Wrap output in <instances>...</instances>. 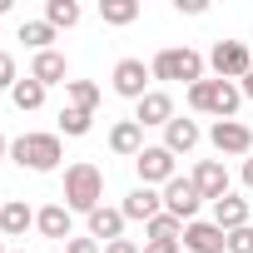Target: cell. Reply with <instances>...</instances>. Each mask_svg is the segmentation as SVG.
Masks as SVG:
<instances>
[{"label": "cell", "mask_w": 253, "mask_h": 253, "mask_svg": "<svg viewBox=\"0 0 253 253\" xmlns=\"http://www.w3.org/2000/svg\"><path fill=\"white\" fill-rule=\"evenodd\" d=\"M99 204H104V174H99V164H89V159L70 164L65 169V209L89 218Z\"/></svg>", "instance_id": "6da1fadb"}, {"label": "cell", "mask_w": 253, "mask_h": 253, "mask_svg": "<svg viewBox=\"0 0 253 253\" xmlns=\"http://www.w3.org/2000/svg\"><path fill=\"white\" fill-rule=\"evenodd\" d=\"M10 159H15L20 169H30V174H55L60 159H65V144H60V134H40V129H30V134L10 139Z\"/></svg>", "instance_id": "7a4b0ae2"}, {"label": "cell", "mask_w": 253, "mask_h": 253, "mask_svg": "<svg viewBox=\"0 0 253 253\" xmlns=\"http://www.w3.org/2000/svg\"><path fill=\"white\" fill-rule=\"evenodd\" d=\"M238 104H243V89L233 80H199V84H189V109H199V114L233 119Z\"/></svg>", "instance_id": "3957f363"}, {"label": "cell", "mask_w": 253, "mask_h": 253, "mask_svg": "<svg viewBox=\"0 0 253 253\" xmlns=\"http://www.w3.org/2000/svg\"><path fill=\"white\" fill-rule=\"evenodd\" d=\"M149 70H154V80H169V84H199L204 80V55L189 50V45H169L149 60Z\"/></svg>", "instance_id": "277c9868"}, {"label": "cell", "mask_w": 253, "mask_h": 253, "mask_svg": "<svg viewBox=\"0 0 253 253\" xmlns=\"http://www.w3.org/2000/svg\"><path fill=\"white\" fill-rule=\"evenodd\" d=\"M209 65H213L218 80H243V75L253 70V50H248L243 40H218L213 55H209Z\"/></svg>", "instance_id": "5b68a950"}, {"label": "cell", "mask_w": 253, "mask_h": 253, "mask_svg": "<svg viewBox=\"0 0 253 253\" xmlns=\"http://www.w3.org/2000/svg\"><path fill=\"white\" fill-rule=\"evenodd\" d=\"M149 80H154V70H149L144 60L129 55V60H119V65H114V80H109V84H114L119 99H134V104H139V99L149 94Z\"/></svg>", "instance_id": "8992f818"}, {"label": "cell", "mask_w": 253, "mask_h": 253, "mask_svg": "<svg viewBox=\"0 0 253 253\" xmlns=\"http://www.w3.org/2000/svg\"><path fill=\"white\" fill-rule=\"evenodd\" d=\"M134 169H139V184H144V189L179 179V169H174V154H169L164 144H144V154L134 159Z\"/></svg>", "instance_id": "52a82bcc"}, {"label": "cell", "mask_w": 253, "mask_h": 253, "mask_svg": "<svg viewBox=\"0 0 253 253\" xmlns=\"http://www.w3.org/2000/svg\"><path fill=\"white\" fill-rule=\"evenodd\" d=\"M199 209H204V194L194 189V179H169V184H164V213H174V218L194 223V218H199Z\"/></svg>", "instance_id": "ba28073f"}, {"label": "cell", "mask_w": 253, "mask_h": 253, "mask_svg": "<svg viewBox=\"0 0 253 253\" xmlns=\"http://www.w3.org/2000/svg\"><path fill=\"white\" fill-rule=\"evenodd\" d=\"M209 144H213L218 154H253V129L238 124V119H213Z\"/></svg>", "instance_id": "9c48e42d"}, {"label": "cell", "mask_w": 253, "mask_h": 253, "mask_svg": "<svg viewBox=\"0 0 253 253\" xmlns=\"http://www.w3.org/2000/svg\"><path fill=\"white\" fill-rule=\"evenodd\" d=\"M189 179H194V189L204 194V204H218L223 194H233V189H228V169H223V159H199Z\"/></svg>", "instance_id": "30bf717a"}, {"label": "cell", "mask_w": 253, "mask_h": 253, "mask_svg": "<svg viewBox=\"0 0 253 253\" xmlns=\"http://www.w3.org/2000/svg\"><path fill=\"white\" fill-rule=\"evenodd\" d=\"M184 248L189 253H228V233L213 218H194V223H184Z\"/></svg>", "instance_id": "8fae6325"}, {"label": "cell", "mask_w": 253, "mask_h": 253, "mask_svg": "<svg viewBox=\"0 0 253 253\" xmlns=\"http://www.w3.org/2000/svg\"><path fill=\"white\" fill-rule=\"evenodd\" d=\"M169 119H174V94H169V89H149V94L134 104V124H139V129H154V124L164 129Z\"/></svg>", "instance_id": "7c38bea8"}, {"label": "cell", "mask_w": 253, "mask_h": 253, "mask_svg": "<svg viewBox=\"0 0 253 253\" xmlns=\"http://www.w3.org/2000/svg\"><path fill=\"white\" fill-rule=\"evenodd\" d=\"M35 228L45 238H55V243H70L75 238V213L65 204H45V209H35Z\"/></svg>", "instance_id": "4fadbf2b"}, {"label": "cell", "mask_w": 253, "mask_h": 253, "mask_svg": "<svg viewBox=\"0 0 253 253\" xmlns=\"http://www.w3.org/2000/svg\"><path fill=\"white\" fill-rule=\"evenodd\" d=\"M119 213L124 218H134V223H149L154 213H164V194L159 189H134V194H124V204H119Z\"/></svg>", "instance_id": "5bb4252c"}, {"label": "cell", "mask_w": 253, "mask_h": 253, "mask_svg": "<svg viewBox=\"0 0 253 253\" xmlns=\"http://www.w3.org/2000/svg\"><path fill=\"white\" fill-rule=\"evenodd\" d=\"M35 228V209L25 199H10V204H0V238H25Z\"/></svg>", "instance_id": "9a60e30c"}, {"label": "cell", "mask_w": 253, "mask_h": 253, "mask_svg": "<svg viewBox=\"0 0 253 253\" xmlns=\"http://www.w3.org/2000/svg\"><path fill=\"white\" fill-rule=\"evenodd\" d=\"M109 149H114L119 159H139V154H144V129H139L134 119H119L114 129H109Z\"/></svg>", "instance_id": "2e32d148"}, {"label": "cell", "mask_w": 253, "mask_h": 253, "mask_svg": "<svg viewBox=\"0 0 253 253\" xmlns=\"http://www.w3.org/2000/svg\"><path fill=\"white\" fill-rule=\"evenodd\" d=\"M84 223H89V238H94V243H99V238H104V243H114V238H124V223H129V218H124L119 209H109V204H99Z\"/></svg>", "instance_id": "e0dca14e"}, {"label": "cell", "mask_w": 253, "mask_h": 253, "mask_svg": "<svg viewBox=\"0 0 253 253\" xmlns=\"http://www.w3.org/2000/svg\"><path fill=\"white\" fill-rule=\"evenodd\" d=\"M30 80H40L45 89H50V84H70V65H65V55H60V50L35 55V60H30Z\"/></svg>", "instance_id": "ac0fdd59"}, {"label": "cell", "mask_w": 253, "mask_h": 253, "mask_svg": "<svg viewBox=\"0 0 253 253\" xmlns=\"http://www.w3.org/2000/svg\"><path fill=\"white\" fill-rule=\"evenodd\" d=\"M248 213H253V209H248V199H243V194H223V199L213 204V223H218L223 233L248 228Z\"/></svg>", "instance_id": "d6986e66"}, {"label": "cell", "mask_w": 253, "mask_h": 253, "mask_svg": "<svg viewBox=\"0 0 253 253\" xmlns=\"http://www.w3.org/2000/svg\"><path fill=\"white\" fill-rule=\"evenodd\" d=\"M194 144H199V124H194V119H179V114H174V119L164 124V149H169V154L179 159V154H189Z\"/></svg>", "instance_id": "ffe728a7"}, {"label": "cell", "mask_w": 253, "mask_h": 253, "mask_svg": "<svg viewBox=\"0 0 253 253\" xmlns=\"http://www.w3.org/2000/svg\"><path fill=\"white\" fill-rule=\"evenodd\" d=\"M10 104H15L20 114L40 109V104H45V84H40V80H30V75H25V80H15V89H10Z\"/></svg>", "instance_id": "44dd1931"}, {"label": "cell", "mask_w": 253, "mask_h": 253, "mask_svg": "<svg viewBox=\"0 0 253 253\" xmlns=\"http://www.w3.org/2000/svg\"><path fill=\"white\" fill-rule=\"evenodd\" d=\"M65 99H70V109L94 114V109H99V84H94V80H70V84H65Z\"/></svg>", "instance_id": "7402d4cb"}, {"label": "cell", "mask_w": 253, "mask_h": 253, "mask_svg": "<svg viewBox=\"0 0 253 253\" xmlns=\"http://www.w3.org/2000/svg\"><path fill=\"white\" fill-rule=\"evenodd\" d=\"M99 20L104 25H134L139 20V0H99Z\"/></svg>", "instance_id": "603a6c76"}, {"label": "cell", "mask_w": 253, "mask_h": 253, "mask_svg": "<svg viewBox=\"0 0 253 253\" xmlns=\"http://www.w3.org/2000/svg\"><path fill=\"white\" fill-rule=\"evenodd\" d=\"M55 35H60V30H55L50 20H25V25H20V40H25L35 55H45V50L55 45Z\"/></svg>", "instance_id": "cb8c5ba5"}, {"label": "cell", "mask_w": 253, "mask_h": 253, "mask_svg": "<svg viewBox=\"0 0 253 253\" xmlns=\"http://www.w3.org/2000/svg\"><path fill=\"white\" fill-rule=\"evenodd\" d=\"M45 20L55 30H70V25H80V5L75 0H45Z\"/></svg>", "instance_id": "d4e9b609"}, {"label": "cell", "mask_w": 253, "mask_h": 253, "mask_svg": "<svg viewBox=\"0 0 253 253\" xmlns=\"http://www.w3.org/2000/svg\"><path fill=\"white\" fill-rule=\"evenodd\" d=\"M144 233H149V238H179V243H184V218H174V213H154V218L144 223Z\"/></svg>", "instance_id": "484cf974"}, {"label": "cell", "mask_w": 253, "mask_h": 253, "mask_svg": "<svg viewBox=\"0 0 253 253\" xmlns=\"http://www.w3.org/2000/svg\"><path fill=\"white\" fill-rule=\"evenodd\" d=\"M89 124H94V114H84V109H60V134H70V139H80V134H89Z\"/></svg>", "instance_id": "4316f807"}, {"label": "cell", "mask_w": 253, "mask_h": 253, "mask_svg": "<svg viewBox=\"0 0 253 253\" xmlns=\"http://www.w3.org/2000/svg\"><path fill=\"white\" fill-rule=\"evenodd\" d=\"M15 80H20L15 55H10V50H0V89H15Z\"/></svg>", "instance_id": "83f0119b"}, {"label": "cell", "mask_w": 253, "mask_h": 253, "mask_svg": "<svg viewBox=\"0 0 253 253\" xmlns=\"http://www.w3.org/2000/svg\"><path fill=\"white\" fill-rule=\"evenodd\" d=\"M228 253H253V223H248V228H233V233H228Z\"/></svg>", "instance_id": "f1b7e54d"}, {"label": "cell", "mask_w": 253, "mask_h": 253, "mask_svg": "<svg viewBox=\"0 0 253 253\" xmlns=\"http://www.w3.org/2000/svg\"><path fill=\"white\" fill-rule=\"evenodd\" d=\"M144 253H179V238H144Z\"/></svg>", "instance_id": "f546056e"}, {"label": "cell", "mask_w": 253, "mask_h": 253, "mask_svg": "<svg viewBox=\"0 0 253 253\" xmlns=\"http://www.w3.org/2000/svg\"><path fill=\"white\" fill-rule=\"evenodd\" d=\"M65 253H104V248H99L94 238H70V243H65Z\"/></svg>", "instance_id": "4dcf8cb0"}, {"label": "cell", "mask_w": 253, "mask_h": 253, "mask_svg": "<svg viewBox=\"0 0 253 253\" xmlns=\"http://www.w3.org/2000/svg\"><path fill=\"white\" fill-rule=\"evenodd\" d=\"M104 253H144L134 238H114V243H104Z\"/></svg>", "instance_id": "1f68e13d"}, {"label": "cell", "mask_w": 253, "mask_h": 253, "mask_svg": "<svg viewBox=\"0 0 253 253\" xmlns=\"http://www.w3.org/2000/svg\"><path fill=\"white\" fill-rule=\"evenodd\" d=\"M174 10H179V15H204L209 5H204V0H174Z\"/></svg>", "instance_id": "d6a6232c"}, {"label": "cell", "mask_w": 253, "mask_h": 253, "mask_svg": "<svg viewBox=\"0 0 253 253\" xmlns=\"http://www.w3.org/2000/svg\"><path fill=\"white\" fill-rule=\"evenodd\" d=\"M243 189H253V154L243 159Z\"/></svg>", "instance_id": "836d02e7"}, {"label": "cell", "mask_w": 253, "mask_h": 253, "mask_svg": "<svg viewBox=\"0 0 253 253\" xmlns=\"http://www.w3.org/2000/svg\"><path fill=\"white\" fill-rule=\"evenodd\" d=\"M238 89H243V99H253V70L243 75V84H238Z\"/></svg>", "instance_id": "e575fe53"}, {"label": "cell", "mask_w": 253, "mask_h": 253, "mask_svg": "<svg viewBox=\"0 0 253 253\" xmlns=\"http://www.w3.org/2000/svg\"><path fill=\"white\" fill-rule=\"evenodd\" d=\"M5 154H10V139H5V134H0V159H5Z\"/></svg>", "instance_id": "d590c367"}, {"label": "cell", "mask_w": 253, "mask_h": 253, "mask_svg": "<svg viewBox=\"0 0 253 253\" xmlns=\"http://www.w3.org/2000/svg\"><path fill=\"white\" fill-rule=\"evenodd\" d=\"M5 10H10V0H0V15H5Z\"/></svg>", "instance_id": "8d00e7d4"}, {"label": "cell", "mask_w": 253, "mask_h": 253, "mask_svg": "<svg viewBox=\"0 0 253 253\" xmlns=\"http://www.w3.org/2000/svg\"><path fill=\"white\" fill-rule=\"evenodd\" d=\"M0 253H5V243H0Z\"/></svg>", "instance_id": "74e56055"}]
</instances>
